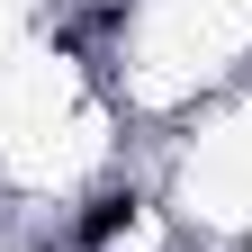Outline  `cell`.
Returning <instances> with one entry per match:
<instances>
[{
  "label": "cell",
  "mask_w": 252,
  "mask_h": 252,
  "mask_svg": "<svg viewBox=\"0 0 252 252\" xmlns=\"http://www.w3.org/2000/svg\"><path fill=\"white\" fill-rule=\"evenodd\" d=\"M126 216H135V189H99V198H90V216H81V252H99Z\"/></svg>",
  "instance_id": "cell-1"
}]
</instances>
